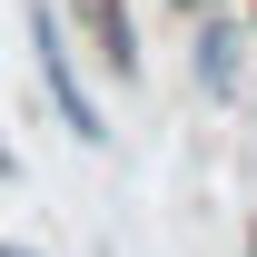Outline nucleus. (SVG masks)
I'll list each match as a JSON object with an SVG mask.
<instances>
[{
    "instance_id": "1",
    "label": "nucleus",
    "mask_w": 257,
    "mask_h": 257,
    "mask_svg": "<svg viewBox=\"0 0 257 257\" xmlns=\"http://www.w3.org/2000/svg\"><path fill=\"white\" fill-rule=\"evenodd\" d=\"M30 50H40V79H50V99H60V119L79 128V139H109V128H99V109H89V89H79V69H69V50H60L50 0H30Z\"/></svg>"
},
{
    "instance_id": "2",
    "label": "nucleus",
    "mask_w": 257,
    "mask_h": 257,
    "mask_svg": "<svg viewBox=\"0 0 257 257\" xmlns=\"http://www.w3.org/2000/svg\"><path fill=\"white\" fill-rule=\"evenodd\" d=\"M79 10H89V30H99V60H109V69H139V40H128V10H119V0H79Z\"/></svg>"
},
{
    "instance_id": "3",
    "label": "nucleus",
    "mask_w": 257,
    "mask_h": 257,
    "mask_svg": "<svg viewBox=\"0 0 257 257\" xmlns=\"http://www.w3.org/2000/svg\"><path fill=\"white\" fill-rule=\"evenodd\" d=\"M198 79H208V89H237V30H227V20H208V30H198Z\"/></svg>"
},
{
    "instance_id": "4",
    "label": "nucleus",
    "mask_w": 257,
    "mask_h": 257,
    "mask_svg": "<svg viewBox=\"0 0 257 257\" xmlns=\"http://www.w3.org/2000/svg\"><path fill=\"white\" fill-rule=\"evenodd\" d=\"M0 178H10V149H0Z\"/></svg>"
},
{
    "instance_id": "5",
    "label": "nucleus",
    "mask_w": 257,
    "mask_h": 257,
    "mask_svg": "<svg viewBox=\"0 0 257 257\" xmlns=\"http://www.w3.org/2000/svg\"><path fill=\"white\" fill-rule=\"evenodd\" d=\"M188 10H218V0H188Z\"/></svg>"
},
{
    "instance_id": "6",
    "label": "nucleus",
    "mask_w": 257,
    "mask_h": 257,
    "mask_svg": "<svg viewBox=\"0 0 257 257\" xmlns=\"http://www.w3.org/2000/svg\"><path fill=\"white\" fill-rule=\"evenodd\" d=\"M0 257H30V247H0Z\"/></svg>"
}]
</instances>
